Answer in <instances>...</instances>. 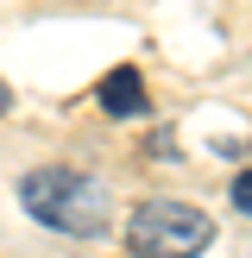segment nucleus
<instances>
[{
	"mask_svg": "<svg viewBox=\"0 0 252 258\" xmlns=\"http://www.w3.org/2000/svg\"><path fill=\"white\" fill-rule=\"evenodd\" d=\"M19 208L32 214L38 227L50 233H70V239H95L101 227L113 221V202H107V183L76 164H38V170L19 176Z\"/></svg>",
	"mask_w": 252,
	"mask_h": 258,
	"instance_id": "1",
	"label": "nucleus"
},
{
	"mask_svg": "<svg viewBox=\"0 0 252 258\" xmlns=\"http://www.w3.org/2000/svg\"><path fill=\"white\" fill-rule=\"evenodd\" d=\"M233 208H239V214H252V170H239V176H233Z\"/></svg>",
	"mask_w": 252,
	"mask_h": 258,
	"instance_id": "4",
	"label": "nucleus"
},
{
	"mask_svg": "<svg viewBox=\"0 0 252 258\" xmlns=\"http://www.w3.org/2000/svg\"><path fill=\"white\" fill-rule=\"evenodd\" d=\"M126 246L139 258H202L214 246V221L189 202H170V196H151L126 214Z\"/></svg>",
	"mask_w": 252,
	"mask_h": 258,
	"instance_id": "2",
	"label": "nucleus"
},
{
	"mask_svg": "<svg viewBox=\"0 0 252 258\" xmlns=\"http://www.w3.org/2000/svg\"><path fill=\"white\" fill-rule=\"evenodd\" d=\"M95 101L107 120H145L151 113V95H145V76L133 70V63H120V70H107L95 82Z\"/></svg>",
	"mask_w": 252,
	"mask_h": 258,
	"instance_id": "3",
	"label": "nucleus"
}]
</instances>
